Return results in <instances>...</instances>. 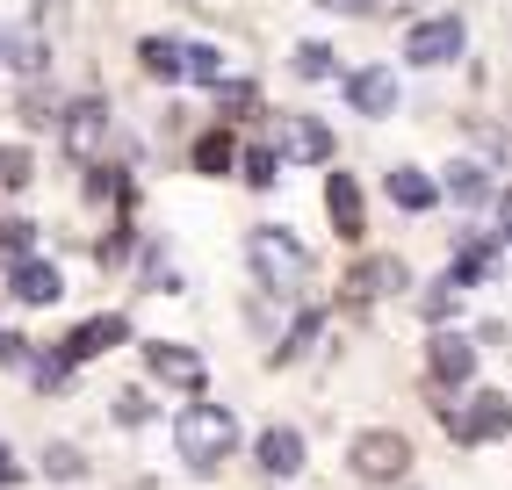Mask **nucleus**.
Segmentation results:
<instances>
[{
  "instance_id": "obj_1",
  "label": "nucleus",
  "mask_w": 512,
  "mask_h": 490,
  "mask_svg": "<svg viewBox=\"0 0 512 490\" xmlns=\"http://www.w3.org/2000/svg\"><path fill=\"white\" fill-rule=\"evenodd\" d=\"M246 267L260 274L267 296H303V282H311V245L296 231H282V224H260L246 238Z\"/></svg>"
},
{
  "instance_id": "obj_2",
  "label": "nucleus",
  "mask_w": 512,
  "mask_h": 490,
  "mask_svg": "<svg viewBox=\"0 0 512 490\" xmlns=\"http://www.w3.org/2000/svg\"><path fill=\"white\" fill-rule=\"evenodd\" d=\"M174 447H181V462H188V469L210 476L224 454L238 447V418H231L224 404H188V411L174 418Z\"/></svg>"
},
{
  "instance_id": "obj_3",
  "label": "nucleus",
  "mask_w": 512,
  "mask_h": 490,
  "mask_svg": "<svg viewBox=\"0 0 512 490\" xmlns=\"http://www.w3.org/2000/svg\"><path fill=\"white\" fill-rule=\"evenodd\" d=\"M347 462H354L361 483H397L404 469H412V440L390 433V426H375V433H361V440L347 447Z\"/></svg>"
},
{
  "instance_id": "obj_4",
  "label": "nucleus",
  "mask_w": 512,
  "mask_h": 490,
  "mask_svg": "<svg viewBox=\"0 0 512 490\" xmlns=\"http://www.w3.org/2000/svg\"><path fill=\"white\" fill-rule=\"evenodd\" d=\"M404 58H412V65H448V58H462V15L412 22V29H404Z\"/></svg>"
},
{
  "instance_id": "obj_5",
  "label": "nucleus",
  "mask_w": 512,
  "mask_h": 490,
  "mask_svg": "<svg viewBox=\"0 0 512 490\" xmlns=\"http://www.w3.org/2000/svg\"><path fill=\"white\" fill-rule=\"evenodd\" d=\"M145 368H152L159 382H174V390H202V382H210L202 354H195V346H174V339H152V346H145Z\"/></svg>"
},
{
  "instance_id": "obj_6",
  "label": "nucleus",
  "mask_w": 512,
  "mask_h": 490,
  "mask_svg": "<svg viewBox=\"0 0 512 490\" xmlns=\"http://www.w3.org/2000/svg\"><path fill=\"white\" fill-rule=\"evenodd\" d=\"M325 209H332V231L347 245L368 238V209H361V181H354V173H332V181H325Z\"/></svg>"
},
{
  "instance_id": "obj_7",
  "label": "nucleus",
  "mask_w": 512,
  "mask_h": 490,
  "mask_svg": "<svg viewBox=\"0 0 512 490\" xmlns=\"http://www.w3.org/2000/svg\"><path fill=\"white\" fill-rule=\"evenodd\" d=\"M505 433H512V404L498 390H476L469 411L455 418V440H505Z\"/></svg>"
},
{
  "instance_id": "obj_8",
  "label": "nucleus",
  "mask_w": 512,
  "mask_h": 490,
  "mask_svg": "<svg viewBox=\"0 0 512 490\" xmlns=\"http://www.w3.org/2000/svg\"><path fill=\"white\" fill-rule=\"evenodd\" d=\"M347 109L354 116H390L397 109V73L390 65H361V73L347 80Z\"/></svg>"
},
{
  "instance_id": "obj_9",
  "label": "nucleus",
  "mask_w": 512,
  "mask_h": 490,
  "mask_svg": "<svg viewBox=\"0 0 512 490\" xmlns=\"http://www.w3.org/2000/svg\"><path fill=\"white\" fill-rule=\"evenodd\" d=\"M123 339H130V318H87V325H80L73 339L58 346V361H65V368H80V361L109 354V346H123Z\"/></svg>"
},
{
  "instance_id": "obj_10",
  "label": "nucleus",
  "mask_w": 512,
  "mask_h": 490,
  "mask_svg": "<svg viewBox=\"0 0 512 490\" xmlns=\"http://www.w3.org/2000/svg\"><path fill=\"white\" fill-rule=\"evenodd\" d=\"M275 137H282V159H303V166H325L332 159V130L311 123V116H282Z\"/></svg>"
},
{
  "instance_id": "obj_11",
  "label": "nucleus",
  "mask_w": 512,
  "mask_h": 490,
  "mask_svg": "<svg viewBox=\"0 0 512 490\" xmlns=\"http://www.w3.org/2000/svg\"><path fill=\"white\" fill-rule=\"evenodd\" d=\"M426 368H433V382L448 390V382H469L476 375V346L462 339V332H433V354H426Z\"/></svg>"
},
{
  "instance_id": "obj_12",
  "label": "nucleus",
  "mask_w": 512,
  "mask_h": 490,
  "mask_svg": "<svg viewBox=\"0 0 512 490\" xmlns=\"http://www.w3.org/2000/svg\"><path fill=\"white\" fill-rule=\"evenodd\" d=\"M101 130H109V109H101V101L87 94V101H73V109H65V152H94L101 145Z\"/></svg>"
},
{
  "instance_id": "obj_13",
  "label": "nucleus",
  "mask_w": 512,
  "mask_h": 490,
  "mask_svg": "<svg viewBox=\"0 0 512 490\" xmlns=\"http://www.w3.org/2000/svg\"><path fill=\"white\" fill-rule=\"evenodd\" d=\"M260 469L267 476H296L303 469V433L296 426H267L260 433Z\"/></svg>"
},
{
  "instance_id": "obj_14",
  "label": "nucleus",
  "mask_w": 512,
  "mask_h": 490,
  "mask_svg": "<svg viewBox=\"0 0 512 490\" xmlns=\"http://www.w3.org/2000/svg\"><path fill=\"white\" fill-rule=\"evenodd\" d=\"M8 282H15V303H58V289H65L51 260H15Z\"/></svg>"
},
{
  "instance_id": "obj_15",
  "label": "nucleus",
  "mask_w": 512,
  "mask_h": 490,
  "mask_svg": "<svg viewBox=\"0 0 512 490\" xmlns=\"http://www.w3.org/2000/svg\"><path fill=\"white\" fill-rule=\"evenodd\" d=\"M390 289H404V267H397V260H361V267L347 274V303H368V296H390Z\"/></svg>"
},
{
  "instance_id": "obj_16",
  "label": "nucleus",
  "mask_w": 512,
  "mask_h": 490,
  "mask_svg": "<svg viewBox=\"0 0 512 490\" xmlns=\"http://www.w3.org/2000/svg\"><path fill=\"white\" fill-rule=\"evenodd\" d=\"M0 58H8L22 80H37V73H44V44L29 37V29H0Z\"/></svg>"
},
{
  "instance_id": "obj_17",
  "label": "nucleus",
  "mask_w": 512,
  "mask_h": 490,
  "mask_svg": "<svg viewBox=\"0 0 512 490\" xmlns=\"http://www.w3.org/2000/svg\"><path fill=\"white\" fill-rule=\"evenodd\" d=\"M390 202H397V209H433V202H440V188L426 181L419 166H397V173H390Z\"/></svg>"
},
{
  "instance_id": "obj_18",
  "label": "nucleus",
  "mask_w": 512,
  "mask_h": 490,
  "mask_svg": "<svg viewBox=\"0 0 512 490\" xmlns=\"http://www.w3.org/2000/svg\"><path fill=\"white\" fill-rule=\"evenodd\" d=\"M491 274H498V245L491 238H469L462 260H455V282H491Z\"/></svg>"
},
{
  "instance_id": "obj_19",
  "label": "nucleus",
  "mask_w": 512,
  "mask_h": 490,
  "mask_svg": "<svg viewBox=\"0 0 512 490\" xmlns=\"http://www.w3.org/2000/svg\"><path fill=\"white\" fill-rule=\"evenodd\" d=\"M448 195H455V202H484V195H491V173L476 166V159H455V166H448Z\"/></svg>"
},
{
  "instance_id": "obj_20",
  "label": "nucleus",
  "mask_w": 512,
  "mask_h": 490,
  "mask_svg": "<svg viewBox=\"0 0 512 490\" xmlns=\"http://www.w3.org/2000/svg\"><path fill=\"white\" fill-rule=\"evenodd\" d=\"M138 58H145V73H159V80H181V44L145 37V44H138Z\"/></svg>"
},
{
  "instance_id": "obj_21",
  "label": "nucleus",
  "mask_w": 512,
  "mask_h": 490,
  "mask_svg": "<svg viewBox=\"0 0 512 490\" xmlns=\"http://www.w3.org/2000/svg\"><path fill=\"white\" fill-rule=\"evenodd\" d=\"M231 159H238L231 130H210V137H202V145H195V166H202V173H231Z\"/></svg>"
},
{
  "instance_id": "obj_22",
  "label": "nucleus",
  "mask_w": 512,
  "mask_h": 490,
  "mask_svg": "<svg viewBox=\"0 0 512 490\" xmlns=\"http://www.w3.org/2000/svg\"><path fill=\"white\" fill-rule=\"evenodd\" d=\"M181 80L217 87V51H210V44H188V51H181Z\"/></svg>"
},
{
  "instance_id": "obj_23",
  "label": "nucleus",
  "mask_w": 512,
  "mask_h": 490,
  "mask_svg": "<svg viewBox=\"0 0 512 490\" xmlns=\"http://www.w3.org/2000/svg\"><path fill=\"white\" fill-rule=\"evenodd\" d=\"M123 188H130V173H116V166H94V173H87V195H94V202H130Z\"/></svg>"
},
{
  "instance_id": "obj_24",
  "label": "nucleus",
  "mask_w": 512,
  "mask_h": 490,
  "mask_svg": "<svg viewBox=\"0 0 512 490\" xmlns=\"http://www.w3.org/2000/svg\"><path fill=\"white\" fill-rule=\"evenodd\" d=\"M419 318L448 332V318H455V282H440V289H426V310H419Z\"/></svg>"
},
{
  "instance_id": "obj_25",
  "label": "nucleus",
  "mask_w": 512,
  "mask_h": 490,
  "mask_svg": "<svg viewBox=\"0 0 512 490\" xmlns=\"http://www.w3.org/2000/svg\"><path fill=\"white\" fill-rule=\"evenodd\" d=\"M332 73V51L325 44H296V80H325Z\"/></svg>"
},
{
  "instance_id": "obj_26",
  "label": "nucleus",
  "mask_w": 512,
  "mask_h": 490,
  "mask_svg": "<svg viewBox=\"0 0 512 490\" xmlns=\"http://www.w3.org/2000/svg\"><path fill=\"white\" fill-rule=\"evenodd\" d=\"M217 101H224L231 116H253V109H260V94H253V80H246V87H238V80H217Z\"/></svg>"
},
{
  "instance_id": "obj_27",
  "label": "nucleus",
  "mask_w": 512,
  "mask_h": 490,
  "mask_svg": "<svg viewBox=\"0 0 512 490\" xmlns=\"http://www.w3.org/2000/svg\"><path fill=\"white\" fill-rule=\"evenodd\" d=\"M29 181V152L22 145H0V188H22Z\"/></svg>"
},
{
  "instance_id": "obj_28",
  "label": "nucleus",
  "mask_w": 512,
  "mask_h": 490,
  "mask_svg": "<svg viewBox=\"0 0 512 490\" xmlns=\"http://www.w3.org/2000/svg\"><path fill=\"white\" fill-rule=\"evenodd\" d=\"M116 418H123V426H145V418H152V397H145V390H123V397H116Z\"/></svg>"
},
{
  "instance_id": "obj_29",
  "label": "nucleus",
  "mask_w": 512,
  "mask_h": 490,
  "mask_svg": "<svg viewBox=\"0 0 512 490\" xmlns=\"http://www.w3.org/2000/svg\"><path fill=\"white\" fill-rule=\"evenodd\" d=\"M44 469H51V476H80L87 462H80V454H73V447H51V454H44Z\"/></svg>"
},
{
  "instance_id": "obj_30",
  "label": "nucleus",
  "mask_w": 512,
  "mask_h": 490,
  "mask_svg": "<svg viewBox=\"0 0 512 490\" xmlns=\"http://www.w3.org/2000/svg\"><path fill=\"white\" fill-rule=\"evenodd\" d=\"M246 181H260V188L275 181V152H246Z\"/></svg>"
},
{
  "instance_id": "obj_31",
  "label": "nucleus",
  "mask_w": 512,
  "mask_h": 490,
  "mask_svg": "<svg viewBox=\"0 0 512 490\" xmlns=\"http://www.w3.org/2000/svg\"><path fill=\"white\" fill-rule=\"evenodd\" d=\"M0 361H8V368H29V339H15V332H0Z\"/></svg>"
},
{
  "instance_id": "obj_32",
  "label": "nucleus",
  "mask_w": 512,
  "mask_h": 490,
  "mask_svg": "<svg viewBox=\"0 0 512 490\" xmlns=\"http://www.w3.org/2000/svg\"><path fill=\"white\" fill-rule=\"evenodd\" d=\"M37 390H65V361H44L37 368Z\"/></svg>"
},
{
  "instance_id": "obj_33",
  "label": "nucleus",
  "mask_w": 512,
  "mask_h": 490,
  "mask_svg": "<svg viewBox=\"0 0 512 490\" xmlns=\"http://www.w3.org/2000/svg\"><path fill=\"white\" fill-rule=\"evenodd\" d=\"M318 8H332V15H368V0H318Z\"/></svg>"
},
{
  "instance_id": "obj_34",
  "label": "nucleus",
  "mask_w": 512,
  "mask_h": 490,
  "mask_svg": "<svg viewBox=\"0 0 512 490\" xmlns=\"http://www.w3.org/2000/svg\"><path fill=\"white\" fill-rule=\"evenodd\" d=\"M498 217H505V238H512V195H498Z\"/></svg>"
},
{
  "instance_id": "obj_35",
  "label": "nucleus",
  "mask_w": 512,
  "mask_h": 490,
  "mask_svg": "<svg viewBox=\"0 0 512 490\" xmlns=\"http://www.w3.org/2000/svg\"><path fill=\"white\" fill-rule=\"evenodd\" d=\"M368 8H390V15H404V8H412V0H368Z\"/></svg>"
}]
</instances>
